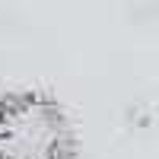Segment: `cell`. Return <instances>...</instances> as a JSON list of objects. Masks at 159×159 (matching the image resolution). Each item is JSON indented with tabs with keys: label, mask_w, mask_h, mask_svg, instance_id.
I'll return each mask as SVG.
<instances>
[{
	"label": "cell",
	"mask_w": 159,
	"mask_h": 159,
	"mask_svg": "<svg viewBox=\"0 0 159 159\" xmlns=\"http://www.w3.org/2000/svg\"><path fill=\"white\" fill-rule=\"evenodd\" d=\"M70 127L51 99L22 92L0 102V159H67Z\"/></svg>",
	"instance_id": "1"
}]
</instances>
